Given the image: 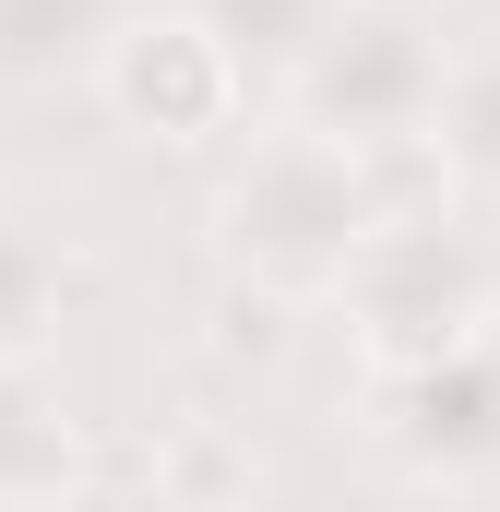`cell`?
Returning <instances> with one entry per match:
<instances>
[{
	"label": "cell",
	"instance_id": "obj_4",
	"mask_svg": "<svg viewBox=\"0 0 500 512\" xmlns=\"http://www.w3.org/2000/svg\"><path fill=\"white\" fill-rule=\"evenodd\" d=\"M370 441L405 477H489L500 465V322L465 346L417 358V370H370Z\"/></svg>",
	"mask_w": 500,
	"mask_h": 512
},
{
	"label": "cell",
	"instance_id": "obj_10",
	"mask_svg": "<svg viewBox=\"0 0 500 512\" xmlns=\"http://www.w3.org/2000/svg\"><path fill=\"white\" fill-rule=\"evenodd\" d=\"M179 12H203V24H215V48L239 60L250 84H274V96H286V72L334 36V12H346V0H179Z\"/></svg>",
	"mask_w": 500,
	"mask_h": 512
},
{
	"label": "cell",
	"instance_id": "obj_7",
	"mask_svg": "<svg viewBox=\"0 0 500 512\" xmlns=\"http://www.w3.org/2000/svg\"><path fill=\"white\" fill-rule=\"evenodd\" d=\"M131 0H0V84H96Z\"/></svg>",
	"mask_w": 500,
	"mask_h": 512
},
{
	"label": "cell",
	"instance_id": "obj_3",
	"mask_svg": "<svg viewBox=\"0 0 500 512\" xmlns=\"http://www.w3.org/2000/svg\"><path fill=\"white\" fill-rule=\"evenodd\" d=\"M346 322H358V358L370 370H417V358L465 346L477 322H500L489 239L465 215H393L358 251V274H346Z\"/></svg>",
	"mask_w": 500,
	"mask_h": 512
},
{
	"label": "cell",
	"instance_id": "obj_6",
	"mask_svg": "<svg viewBox=\"0 0 500 512\" xmlns=\"http://www.w3.org/2000/svg\"><path fill=\"white\" fill-rule=\"evenodd\" d=\"M84 489V429L36 358H0V512H60Z\"/></svg>",
	"mask_w": 500,
	"mask_h": 512
},
{
	"label": "cell",
	"instance_id": "obj_2",
	"mask_svg": "<svg viewBox=\"0 0 500 512\" xmlns=\"http://www.w3.org/2000/svg\"><path fill=\"white\" fill-rule=\"evenodd\" d=\"M441 84H453V48L417 0H346L334 36L286 72V120L334 131L358 155H393V143L441 131Z\"/></svg>",
	"mask_w": 500,
	"mask_h": 512
},
{
	"label": "cell",
	"instance_id": "obj_5",
	"mask_svg": "<svg viewBox=\"0 0 500 512\" xmlns=\"http://www.w3.org/2000/svg\"><path fill=\"white\" fill-rule=\"evenodd\" d=\"M96 96L120 108V131L143 143H215L250 120V72L215 48L203 12H131L120 48L96 60Z\"/></svg>",
	"mask_w": 500,
	"mask_h": 512
},
{
	"label": "cell",
	"instance_id": "obj_9",
	"mask_svg": "<svg viewBox=\"0 0 500 512\" xmlns=\"http://www.w3.org/2000/svg\"><path fill=\"white\" fill-rule=\"evenodd\" d=\"M429 155H441V179H453L465 203H500V36H489V48H453Z\"/></svg>",
	"mask_w": 500,
	"mask_h": 512
},
{
	"label": "cell",
	"instance_id": "obj_1",
	"mask_svg": "<svg viewBox=\"0 0 500 512\" xmlns=\"http://www.w3.org/2000/svg\"><path fill=\"white\" fill-rule=\"evenodd\" d=\"M203 215H215V262L250 274L262 298H346L358 251L393 227V191H381V155L334 143V131L250 120Z\"/></svg>",
	"mask_w": 500,
	"mask_h": 512
},
{
	"label": "cell",
	"instance_id": "obj_8",
	"mask_svg": "<svg viewBox=\"0 0 500 512\" xmlns=\"http://www.w3.org/2000/svg\"><path fill=\"white\" fill-rule=\"evenodd\" d=\"M72 310V239L24 203H0V358H36Z\"/></svg>",
	"mask_w": 500,
	"mask_h": 512
}]
</instances>
